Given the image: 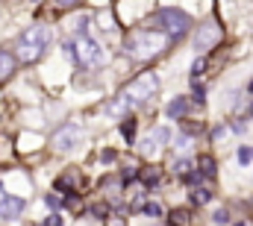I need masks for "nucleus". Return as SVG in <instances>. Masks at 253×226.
Returning <instances> with one entry per match:
<instances>
[{
    "label": "nucleus",
    "mask_w": 253,
    "mask_h": 226,
    "mask_svg": "<svg viewBox=\"0 0 253 226\" xmlns=\"http://www.w3.org/2000/svg\"><path fill=\"white\" fill-rule=\"evenodd\" d=\"M159 91V79H156V74L153 71H144V74H139L109 106H106V112L109 115H115V118H121V115H127V112H133L136 106H141V103H147L153 94Z\"/></svg>",
    "instance_id": "nucleus-1"
},
{
    "label": "nucleus",
    "mask_w": 253,
    "mask_h": 226,
    "mask_svg": "<svg viewBox=\"0 0 253 226\" xmlns=\"http://www.w3.org/2000/svg\"><path fill=\"white\" fill-rule=\"evenodd\" d=\"M50 38H53V32H50V26H47V24H35V26H29L27 32H21L18 44H15L18 59H21V62H27V65L38 62V59L44 56V50H47Z\"/></svg>",
    "instance_id": "nucleus-2"
},
{
    "label": "nucleus",
    "mask_w": 253,
    "mask_h": 226,
    "mask_svg": "<svg viewBox=\"0 0 253 226\" xmlns=\"http://www.w3.org/2000/svg\"><path fill=\"white\" fill-rule=\"evenodd\" d=\"M168 41H171V38H168L162 29H136V32H130V38H127V50H130V56H136V59H153L156 53L165 50Z\"/></svg>",
    "instance_id": "nucleus-3"
},
{
    "label": "nucleus",
    "mask_w": 253,
    "mask_h": 226,
    "mask_svg": "<svg viewBox=\"0 0 253 226\" xmlns=\"http://www.w3.org/2000/svg\"><path fill=\"white\" fill-rule=\"evenodd\" d=\"M65 53H71V59H74L80 68H97V65L106 62V53L100 50V44H97L85 29H80L77 38L65 44Z\"/></svg>",
    "instance_id": "nucleus-4"
},
{
    "label": "nucleus",
    "mask_w": 253,
    "mask_h": 226,
    "mask_svg": "<svg viewBox=\"0 0 253 226\" xmlns=\"http://www.w3.org/2000/svg\"><path fill=\"white\" fill-rule=\"evenodd\" d=\"M156 21H159V29L174 41V38H183L189 32V24L192 18L183 12V9H159L156 12Z\"/></svg>",
    "instance_id": "nucleus-5"
},
{
    "label": "nucleus",
    "mask_w": 253,
    "mask_h": 226,
    "mask_svg": "<svg viewBox=\"0 0 253 226\" xmlns=\"http://www.w3.org/2000/svg\"><path fill=\"white\" fill-rule=\"evenodd\" d=\"M221 41H224V29H221L218 21H206V24H200L197 32H195V50H197V53L215 50Z\"/></svg>",
    "instance_id": "nucleus-6"
},
{
    "label": "nucleus",
    "mask_w": 253,
    "mask_h": 226,
    "mask_svg": "<svg viewBox=\"0 0 253 226\" xmlns=\"http://www.w3.org/2000/svg\"><path fill=\"white\" fill-rule=\"evenodd\" d=\"M80 138H83V129H80L77 124H65V126L53 135V150H56V153H71V150L80 144Z\"/></svg>",
    "instance_id": "nucleus-7"
},
{
    "label": "nucleus",
    "mask_w": 253,
    "mask_h": 226,
    "mask_svg": "<svg viewBox=\"0 0 253 226\" xmlns=\"http://www.w3.org/2000/svg\"><path fill=\"white\" fill-rule=\"evenodd\" d=\"M59 194H65V197H74V194H80V191H85V179H83V174L77 171V168H68L59 179H56V185H53Z\"/></svg>",
    "instance_id": "nucleus-8"
},
{
    "label": "nucleus",
    "mask_w": 253,
    "mask_h": 226,
    "mask_svg": "<svg viewBox=\"0 0 253 226\" xmlns=\"http://www.w3.org/2000/svg\"><path fill=\"white\" fill-rule=\"evenodd\" d=\"M24 212V200L12 197L3 185H0V221H18Z\"/></svg>",
    "instance_id": "nucleus-9"
},
{
    "label": "nucleus",
    "mask_w": 253,
    "mask_h": 226,
    "mask_svg": "<svg viewBox=\"0 0 253 226\" xmlns=\"http://www.w3.org/2000/svg\"><path fill=\"white\" fill-rule=\"evenodd\" d=\"M168 138H171V129H168V126H156V129H153L141 144H139V150H141L144 156H153L159 147H165V144H168Z\"/></svg>",
    "instance_id": "nucleus-10"
},
{
    "label": "nucleus",
    "mask_w": 253,
    "mask_h": 226,
    "mask_svg": "<svg viewBox=\"0 0 253 226\" xmlns=\"http://www.w3.org/2000/svg\"><path fill=\"white\" fill-rule=\"evenodd\" d=\"M139 179H141L150 191H156V185H159V179H162V168H144V171H139Z\"/></svg>",
    "instance_id": "nucleus-11"
},
{
    "label": "nucleus",
    "mask_w": 253,
    "mask_h": 226,
    "mask_svg": "<svg viewBox=\"0 0 253 226\" xmlns=\"http://www.w3.org/2000/svg\"><path fill=\"white\" fill-rule=\"evenodd\" d=\"M15 74V56H9L6 50H0V85Z\"/></svg>",
    "instance_id": "nucleus-12"
},
{
    "label": "nucleus",
    "mask_w": 253,
    "mask_h": 226,
    "mask_svg": "<svg viewBox=\"0 0 253 226\" xmlns=\"http://www.w3.org/2000/svg\"><path fill=\"white\" fill-rule=\"evenodd\" d=\"M197 171H200V176H203V179H212V176L218 174V168H215V159L203 156V159L197 162Z\"/></svg>",
    "instance_id": "nucleus-13"
},
{
    "label": "nucleus",
    "mask_w": 253,
    "mask_h": 226,
    "mask_svg": "<svg viewBox=\"0 0 253 226\" xmlns=\"http://www.w3.org/2000/svg\"><path fill=\"white\" fill-rule=\"evenodd\" d=\"M186 109H189V100H186V97H177V100L168 106V118H177V121H180V118L186 115Z\"/></svg>",
    "instance_id": "nucleus-14"
},
{
    "label": "nucleus",
    "mask_w": 253,
    "mask_h": 226,
    "mask_svg": "<svg viewBox=\"0 0 253 226\" xmlns=\"http://www.w3.org/2000/svg\"><path fill=\"white\" fill-rule=\"evenodd\" d=\"M212 200V191L209 188H195L192 191V206H206Z\"/></svg>",
    "instance_id": "nucleus-15"
},
{
    "label": "nucleus",
    "mask_w": 253,
    "mask_h": 226,
    "mask_svg": "<svg viewBox=\"0 0 253 226\" xmlns=\"http://www.w3.org/2000/svg\"><path fill=\"white\" fill-rule=\"evenodd\" d=\"M139 209H141L147 218H162V215H165V209H162L159 203H144V206H139Z\"/></svg>",
    "instance_id": "nucleus-16"
},
{
    "label": "nucleus",
    "mask_w": 253,
    "mask_h": 226,
    "mask_svg": "<svg viewBox=\"0 0 253 226\" xmlns=\"http://www.w3.org/2000/svg\"><path fill=\"white\" fill-rule=\"evenodd\" d=\"M168 221H171V224H189V221H192V215H189L186 209H177V212H174Z\"/></svg>",
    "instance_id": "nucleus-17"
},
{
    "label": "nucleus",
    "mask_w": 253,
    "mask_h": 226,
    "mask_svg": "<svg viewBox=\"0 0 253 226\" xmlns=\"http://www.w3.org/2000/svg\"><path fill=\"white\" fill-rule=\"evenodd\" d=\"M239 162H242V165H251L253 162V147H242V150H239Z\"/></svg>",
    "instance_id": "nucleus-18"
},
{
    "label": "nucleus",
    "mask_w": 253,
    "mask_h": 226,
    "mask_svg": "<svg viewBox=\"0 0 253 226\" xmlns=\"http://www.w3.org/2000/svg\"><path fill=\"white\" fill-rule=\"evenodd\" d=\"M121 132H124V135H127L130 141H133V132H136V121H133V118H130V121H124V126H121Z\"/></svg>",
    "instance_id": "nucleus-19"
},
{
    "label": "nucleus",
    "mask_w": 253,
    "mask_h": 226,
    "mask_svg": "<svg viewBox=\"0 0 253 226\" xmlns=\"http://www.w3.org/2000/svg\"><path fill=\"white\" fill-rule=\"evenodd\" d=\"M203 71H206V62H203V59H197V62H195V68H192V76L197 79V76H200Z\"/></svg>",
    "instance_id": "nucleus-20"
},
{
    "label": "nucleus",
    "mask_w": 253,
    "mask_h": 226,
    "mask_svg": "<svg viewBox=\"0 0 253 226\" xmlns=\"http://www.w3.org/2000/svg\"><path fill=\"white\" fill-rule=\"evenodd\" d=\"M215 224H230V215H227V209H218V212H215Z\"/></svg>",
    "instance_id": "nucleus-21"
},
{
    "label": "nucleus",
    "mask_w": 253,
    "mask_h": 226,
    "mask_svg": "<svg viewBox=\"0 0 253 226\" xmlns=\"http://www.w3.org/2000/svg\"><path fill=\"white\" fill-rule=\"evenodd\" d=\"M83 0H56V6L59 9H74V6H80Z\"/></svg>",
    "instance_id": "nucleus-22"
},
{
    "label": "nucleus",
    "mask_w": 253,
    "mask_h": 226,
    "mask_svg": "<svg viewBox=\"0 0 253 226\" xmlns=\"http://www.w3.org/2000/svg\"><path fill=\"white\" fill-rule=\"evenodd\" d=\"M195 100L203 103V85H200V82H195Z\"/></svg>",
    "instance_id": "nucleus-23"
},
{
    "label": "nucleus",
    "mask_w": 253,
    "mask_h": 226,
    "mask_svg": "<svg viewBox=\"0 0 253 226\" xmlns=\"http://www.w3.org/2000/svg\"><path fill=\"white\" fill-rule=\"evenodd\" d=\"M251 94H253V82H251Z\"/></svg>",
    "instance_id": "nucleus-24"
},
{
    "label": "nucleus",
    "mask_w": 253,
    "mask_h": 226,
    "mask_svg": "<svg viewBox=\"0 0 253 226\" xmlns=\"http://www.w3.org/2000/svg\"><path fill=\"white\" fill-rule=\"evenodd\" d=\"M251 112H253V106H251Z\"/></svg>",
    "instance_id": "nucleus-25"
}]
</instances>
